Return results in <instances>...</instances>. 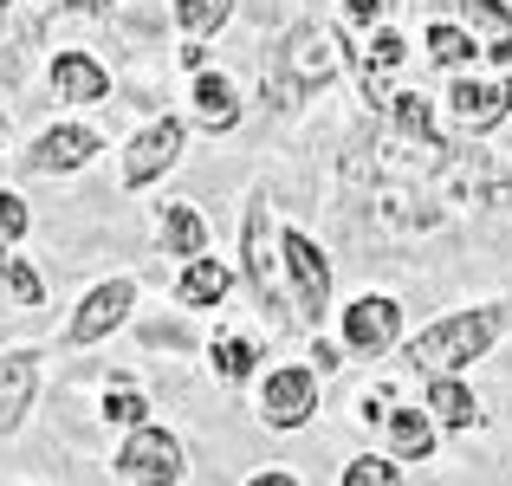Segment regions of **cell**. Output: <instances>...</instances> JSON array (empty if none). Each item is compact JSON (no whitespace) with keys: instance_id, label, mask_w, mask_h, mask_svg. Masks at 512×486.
Wrapping results in <instances>:
<instances>
[{"instance_id":"cell-1","label":"cell","mask_w":512,"mask_h":486,"mask_svg":"<svg viewBox=\"0 0 512 486\" xmlns=\"http://www.w3.org/2000/svg\"><path fill=\"white\" fill-rule=\"evenodd\" d=\"M500 331H506L500 305H474V312H454V318L428 324V331L409 344V357H415V370H428V376H454V370H467V363L487 357Z\"/></svg>"},{"instance_id":"cell-2","label":"cell","mask_w":512,"mask_h":486,"mask_svg":"<svg viewBox=\"0 0 512 486\" xmlns=\"http://www.w3.org/2000/svg\"><path fill=\"white\" fill-rule=\"evenodd\" d=\"M363 214H370V227H383V234H428V227H441V195L435 188H370V195L357 201Z\"/></svg>"},{"instance_id":"cell-3","label":"cell","mask_w":512,"mask_h":486,"mask_svg":"<svg viewBox=\"0 0 512 486\" xmlns=\"http://www.w3.org/2000/svg\"><path fill=\"white\" fill-rule=\"evenodd\" d=\"M182 441L163 435V428H137V435L124 441V454H117V474L137 480V486H175L182 480Z\"/></svg>"},{"instance_id":"cell-4","label":"cell","mask_w":512,"mask_h":486,"mask_svg":"<svg viewBox=\"0 0 512 486\" xmlns=\"http://www.w3.org/2000/svg\"><path fill=\"white\" fill-rule=\"evenodd\" d=\"M279 65H286V91H318L338 78V39L318 33V26H292Z\"/></svg>"},{"instance_id":"cell-5","label":"cell","mask_w":512,"mask_h":486,"mask_svg":"<svg viewBox=\"0 0 512 486\" xmlns=\"http://www.w3.org/2000/svg\"><path fill=\"white\" fill-rule=\"evenodd\" d=\"M435 188H441L448 201H506V195H512V169H506V162H493L487 150L448 156V169H441Z\"/></svg>"},{"instance_id":"cell-6","label":"cell","mask_w":512,"mask_h":486,"mask_svg":"<svg viewBox=\"0 0 512 486\" xmlns=\"http://www.w3.org/2000/svg\"><path fill=\"white\" fill-rule=\"evenodd\" d=\"M318 409V376L299 370V363H286V370L266 376V396H260V415L273 428H305Z\"/></svg>"},{"instance_id":"cell-7","label":"cell","mask_w":512,"mask_h":486,"mask_svg":"<svg viewBox=\"0 0 512 486\" xmlns=\"http://www.w3.org/2000/svg\"><path fill=\"white\" fill-rule=\"evenodd\" d=\"M396 324H402V305H396V299H383V292H363V299L344 312V344L357 350V357H383V350L396 344Z\"/></svg>"},{"instance_id":"cell-8","label":"cell","mask_w":512,"mask_h":486,"mask_svg":"<svg viewBox=\"0 0 512 486\" xmlns=\"http://www.w3.org/2000/svg\"><path fill=\"white\" fill-rule=\"evenodd\" d=\"M448 13L461 20V33L474 39L487 59H512V7L506 0H448Z\"/></svg>"},{"instance_id":"cell-9","label":"cell","mask_w":512,"mask_h":486,"mask_svg":"<svg viewBox=\"0 0 512 486\" xmlns=\"http://www.w3.org/2000/svg\"><path fill=\"white\" fill-rule=\"evenodd\" d=\"M279 260L292 266V286H299V312H305V318H318V312H325V299H331V266H325V253H318L305 234H279Z\"/></svg>"},{"instance_id":"cell-10","label":"cell","mask_w":512,"mask_h":486,"mask_svg":"<svg viewBox=\"0 0 512 486\" xmlns=\"http://www.w3.org/2000/svg\"><path fill=\"white\" fill-rule=\"evenodd\" d=\"M175 156H182V124H175V117H156V124H150V130H137V143H130V156H124V182H130V188L156 182L163 169H175Z\"/></svg>"},{"instance_id":"cell-11","label":"cell","mask_w":512,"mask_h":486,"mask_svg":"<svg viewBox=\"0 0 512 486\" xmlns=\"http://www.w3.org/2000/svg\"><path fill=\"white\" fill-rule=\"evenodd\" d=\"M448 117H454L461 130H493L500 117H512V78H500V85L461 78V85L448 91Z\"/></svg>"},{"instance_id":"cell-12","label":"cell","mask_w":512,"mask_h":486,"mask_svg":"<svg viewBox=\"0 0 512 486\" xmlns=\"http://www.w3.org/2000/svg\"><path fill=\"white\" fill-rule=\"evenodd\" d=\"M130 299H137L130 279H104V286H91V299L78 305V318H72V344H98V337H111V324H124Z\"/></svg>"},{"instance_id":"cell-13","label":"cell","mask_w":512,"mask_h":486,"mask_svg":"<svg viewBox=\"0 0 512 486\" xmlns=\"http://www.w3.org/2000/svg\"><path fill=\"white\" fill-rule=\"evenodd\" d=\"M279 234H273V221H266V201H253L247 208V286H253V299L260 305H279V279H273V266H279Z\"/></svg>"},{"instance_id":"cell-14","label":"cell","mask_w":512,"mask_h":486,"mask_svg":"<svg viewBox=\"0 0 512 486\" xmlns=\"http://www.w3.org/2000/svg\"><path fill=\"white\" fill-rule=\"evenodd\" d=\"M98 156V137H91L85 124H59V130H46V137L33 143V169L39 175H59V169H85V162Z\"/></svg>"},{"instance_id":"cell-15","label":"cell","mask_w":512,"mask_h":486,"mask_svg":"<svg viewBox=\"0 0 512 486\" xmlns=\"http://www.w3.org/2000/svg\"><path fill=\"white\" fill-rule=\"evenodd\" d=\"M52 85H59V98H72V104H104L111 98V72H104L91 52H59V59H52Z\"/></svg>"},{"instance_id":"cell-16","label":"cell","mask_w":512,"mask_h":486,"mask_svg":"<svg viewBox=\"0 0 512 486\" xmlns=\"http://www.w3.org/2000/svg\"><path fill=\"white\" fill-rule=\"evenodd\" d=\"M33 383H39V363L26 350L0 357V428H20V415L33 409Z\"/></svg>"},{"instance_id":"cell-17","label":"cell","mask_w":512,"mask_h":486,"mask_svg":"<svg viewBox=\"0 0 512 486\" xmlns=\"http://www.w3.org/2000/svg\"><path fill=\"white\" fill-rule=\"evenodd\" d=\"M195 117L208 130H234L240 124V98H234V85H227L221 72H201L195 78Z\"/></svg>"},{"instance_id":"cell-18","label":"cell","mask_w":512,"mask_h":486,"mask_svg":"<svg viewBox=\"0 0 512 486\" xmlns=\"http://www.w3.org/2000/svg\"><path fill=\"white\" fill-rule=\"evenodd\" d=\"M428 409H435V422H441V428H474V422H480L474 389L454 383V376H435V383H428Z\"/></svg>"},{"instance_id":"cell-19","label":"cell","mask_w":512,"mask_h":486,"mask_svg":"<svg viewBox=\"0 0 512 486\" xmlns=\"http://www.w3.org/2000/svg\"><path fill=\"white\" fill-rule=\"evenodd\" d=\"M389 441H396V461H428L435 454V422L422 409H389Z\"/></svg>"},{"instance_id":"cell-20","label":"cell","mask_w":512,"mask_h":486,"mask_svg":"<svg viewBox=\"0 0 512 486\" xmlns=\"http://www.w3.org/2000/svg\"><path fill=\"white\" fill-rule=\"evenodd\" d=\"M163 247L182 253V260H201V253H208V227H201L195 208H182V201L163 208Z\"/></svg>"},{"instance_id":"cell-21","label":"cell","mask_w":512,"mask_h":486,"mask_svg":"<svg viewBox=\"0 0 512 486\" xmlns=\"http://www.w3.org/2000/svg\"><path fill=\"white\" fill-rule=\"evenodd\" d=\"M402 65V39L396 33H376L370 46H363V98H376V104H389L383 98V78Z\"/></svg>"},{"instance_id":"cell-22","label":"cell","mask_w":512,"mask_h":486,"mask_svg":"<svg viewBox=\"0 0 512 486\" xmlns=\"http://www.w3.org/2000/svg\"><path fill=\"white\" fill-rule=\"evenodd\" d=\"M182 305H221V292H227V266H214V260H188V273H182Z\"/></svg>"},{"instance_id":"cell-23","label":"cell","mask_w":512,"mask_h":486,"mask_svg":"<svg viewBox=\"0 0 512 486\" xmlns=\"http://www.w3.org/2000/svg\"><path fill=\"white\" fill-rule=\"evenodd\" d=\"M428 52H435V65H467L474 59V39H467L454 20H435L428 26Z\"/></svg>"},{"instance_id":"cell-24","label":"cell","mask_w":512,"mask_h":486,"mask_svg":"<svg viewBox=\"0 0 512 486\" xmlns=\"http://www.w3.org/2000/svg\"><path fill=\"white\" fill-rule=\"evenodd\" d=\"M227 13H234V0H175V20H182L188 33H214Z\"/></svg>"},{"instance_id":"cell-25","label":"cell","mask_w":512,"mask_h":486,"mask_svg":"<svg viewBox=\"0 0 512 486\" xmlns=\"http://www.w3.org/2000/svg\"><path fill=\"white\" fill-rule=\"evenodd\" d=\"M104 422H124V428H150V402L137 389H111L104 396Z\"/></svg>"},{"instance_id":"cell-26","label":"cell","mask_w":512,"mask_h":486,"mask_svg":"<svg viewBox=\"0 0 512 486\" xmlns=\"http://www.w3.org/2000/svg\"><path fill=\"white\" fill-rule=\"evenodd\" d=\"M214 370H221L227 383L253 376V344H247V337H221V344H214Z\"/></svg>"},{"instance_id":"cell-27","label":"cell","mask_w":512,"mask_h":486,"mask_svg":"<svg viewBox=\"0 0 512 486\" xmlns=\"http://www.w3.org/2000/svg\"><path fill=\"white\" fill-rule=\"evenodd\" d=\"M0 279L13 286V299H20V305H39V279H33V266H26V260H13L7 247H0Z\"/></svg>"},{"instance_id":"cell-28","label":"cell","mask_w":512,"mask_h":486,"mask_svg":"<svg viewBox=\"0 0 512 486\" xmlns=\"http://www.w3.org/2000/svg\"><path fill=\"white\" fill-rule=\"evenodd\" d=\"M344 486H402V480H396V461H370L363 454V461L344 467Z\"/></svg>"},{"instance_id":"cell-29","label":"cell","mask_w":512,"mask_h":486,"mask_svg":"<svg viewBox=\"0 0 512 486\" xmlns=\"http://www.w3.org/2000/svg\"><path fill=\"white\" fill-rule=\"evenodd\" d=\"M20 234H26V201L0 188V247H7V240H20Z\"/></svg>"},{"instance_id":"cell-30","label":"cell","mask_w":512,"mask_h":486,"mask_svg":"<svg viewBox=\"0 0 512 486\" xmlns=\"http://www.w3.org/2000/svg\"><path fill=\"white\" fill-rule=\"evenodd\" d=\"M383 7H389V0H344V13H350V20H357V26L383 20Z\"/></svg>"},{"instance_id":"cell-31","label":"cell","mask_w":512,"mask_h":486,"mask_svg":"<svg viewBox=\"0 0 512 486\" xmlns=\"http://www.w3.org/2000/svg\"><path fill=\"white\" fill-rule=\"evenodd\" d=\"M247 486H299V480H292V474H253Z\"/></svg>"},{"instance_id":"cell-32","label":"cell","mask_w":512,"mask_h":486,"mask_svg":"<svg viewBox=\"0 0 512 486\" xmlns=\"http://www.w3.org/2000/svg\"><path fill=\"white\" fill-rule=\"evenodd\" d=\"M65 7H78V13H104L111 0H65Z\"/></svg>"},{"instance_id":"cell-33","label":"cell","mask_w":512,"mask_h":486,"mask_svg":"<svg viewBox=\"0 0 512 486\" xmlns=\"http://www.w3.org/2000/svg\"><path fill=\"white\" fill-rule=\"evenodd\" d=\"M0 20H7V0H0Z\"/></svg>"},{"instance_id":"cell-34","label":"cell","mask_w":512,"mask_h":486,"mask_svg":"<svg viewBox=\"0 0 512 486\" xmlns=\"http://www.w3.org/2000/svg\"><path fill=\"white\" fill-rule=\"evenodd\" d=\"M0 137H7V117H0Z\"/></svg>"}]
</instances>
